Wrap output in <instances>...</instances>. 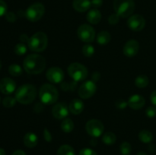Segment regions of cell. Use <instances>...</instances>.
<instances>
[{
  "label": "cell",
  "mask_w": 156,
  "mask_h": 155,
  "mask_svg": "<svg viewBox=\"0 0 156 155\" xmlns=\"http://www.w3.org/2000/svg\"><path fill=\"white\" fill-rule=\"evenodd\" d=\"M97 86L93 81H87L79 88V95L82 99H88L92 97L96 92Z\"/></svg>",
  "instance_id": "obj_10"
},
{
  "label": "cell",
  "mask_w": 156,
  "mask_h": 155,
  "mask_svg": "<svg viewBox=\"0 0 156 155\" xmlns=\"http://www.w3.org/2000/svg\"><path fill=\"white\" fill-rule=\"evenodd\" d=\"M57 155H76L73 147L68 144H63L58 149Z\"/></svg>",
  "instance_id": "obj_24"
},
{
  "label": "cell",
  "mask_w": 156,
  "mask_h": 155,
  "mask_svg": "<svg viewBox=\"0 0 156 155\" xmlns=\"http://www.w3.org/2000/svg\"><path fill=\"white\" fill-rule=\"evenodd\" d=\"M36 88L30 84H25L18 88L15 92V99L21 104H30L36 98Z\"/></svg>",
  "instance_id": "obj_2"
},
{
  "label": "cell",
  "mask_w": 156,
  "mask_h": 155,
  "mask_svg": "<svg viewBox=\"0 0 156 155\" xmlns=\"http://www.w3.org/2000/svg\"><path fill=\"white\" fill-rule=\"evenodd\" d=\"M139 139L143 143H150L153 139V135L148 130H142L139 133Z\"/></svg>",
  "instance_id": "obj_23"
},
{
  "label": "cell",
  "mask_w": 156,
  "mask_h": 155,
  "mask_svg": "<svg viewBox=\"0 0 156 155\" xmlns=\"http://www.w3.org/2000/svg\"><path fill=\"white\" fill-rule=\"evenodd\" d=\"M23 141L26 147H29V148H33V147H36L37 144L38 138L37 136L33 132H27L24 135Z\"/></svg>",
  "instance_id": "obj_19"
},
{
  "label": "cell",
  "mask_w": 156,
  "mask_h": 155,
  "mask_svg": "<svg viewBox=\"0 0 156 155\" xmlns=\"http://www.w3.org/2000/svg\"><path fill=\"white\" fill-rule=\"evenodd\" d=\"M68 74L76 81H82L88 77V71L85 65L74 62L69 65Z\"/></svg>",
  "instance_id": "obj_6"
},
{
  "label": "cell",
  "mask_w": 156,
  "mask_h": 155,
  "mask_svg": "<svg viewBox=\"0 0 156 155\" xmlns=\"http://www.w3.org/2000/svg\"><path fill=\"white\" fill-rule=\"evenodd\" d=\"M39 97L43 103L51 105L57 101L59 93L53 85L50 84H44L40 88Z\"/></svg>",
  "instance_id": "obj_3"
},
{
  "label": "cell",
  "mask_w": 156,
  "mask_h": 155,
  "mask_svg": "<svg viewBox=\"0 0 156 155\" xmlns=\"http://www.w3.org/2000/svg\"><path fill=\"white\" fill-rule=\"evenodd\" d=\"M146 114L149 118H153L156 115V108L154 106H149L146 109Z\"/></svg>",
  "instance_id": "obj_32"
},
{
  "label": "cell",
  "mask_w": 156,
  "mask_h": 155,
  "mask_svg": "<svg viewBox=\"0 0 156 155\" xmlns=\"http://www.w3.org/2000/svg\"><path fill=\"white\" fill-rule=\"evenodd\" d=\"M2 68V62H1V60H0V69H1Z\"/></svg>",
  "instance_id": "obj_44"
},
{
  "label": "cell",
  "mask_w": 156,
  "mask_h": 155,
  "mask_svg": "<svg viewBox=\"0 0 156 155\" xmlns=\"http://www.w3.org/2000/svg\"><path fill=\"white\" fill-rule=\"evenodd\" d=\"M6 18L10 22H14L15 21V14L12 13V12H9V13L6 14Z\"/></svg>",
  "instance_id": "obj_38"
},
{
  "label": "cell",
  "mask_w": 156,
  "mask_h": 155,
  "mask_svg": "<svg viewBox=\"0 0 156 155\" xmlns=\"http://www.w3.org/2000/svg\"><path fill=\"white\" fill-rule=\"evenodd\" d=\"M7 12V5L3 0H0V17L5 15Z\"/></svg>",
  "instance_id": "obj_35"
},
{
  "label": "cell",
  "mask_w": 156,
  "mask_h": 155,
  "mask_svg": "<svg viewBox=\"0 0 156 155\" xmlns=\"http://www.w3.org/2000/svg\"><path fill=\"white\" fill-rule=\"evenodd\" d=\"M114 9L119 16L127 18L134 12L135 3L133 0H114Z\"/></svg>",
  "instance_id": "obj_5"
},
{
  "label": "cell",
  "mask_w": 156,
  "mask_h": 155,
  "mask_svg": "<svg viewBox=\"0 0 156 155\" xmlns=\"http://www.w3.org/2000/svg\"><path fill=\"white\" fill-rule=\"evenodd\" d=\"M16 84L15 81L9 78H4L0 81V91L2 94L9 95L15 91Z\"/></svg>",
  "instance_id": "obj_13"
},
{
  "label": "cell",
  "mask_w": 156,
  "mask_h": 155,
  "mask_svg": "<svg viewBox=\"0 0 156 155\" xmlns=\"http://www.w3.org/2000/svg\"><path fill=\"white\" fill-rule=\"evenodd\" d=\"M116 140H117V138H116L115 134L111 132L105 133L102 137V141L107 145H112L116 142Z\"/></svg>",
  "instance_id": "obj_25"
},
{
  "label": "cell",
  "mask_w": 156,
  "mask_h": 155,
  "mask_svg": "<svg viewBox=\"0 0 156 155\" xmlns=\"http://www.w3.org/2000/svg\"><path fill=\"white\" fill-rule=\"evenodd\" d=\"M85 129L88 135L94 138H98L103 134L104 125L100 120L91 119L86 123Z\"/></svg>",
  "instance_id": "obj_9"
},
{
  "label": "cell",
  "mask_w": 156,
  "mask_h": 155,
  "mask_svg": "<svg viewBox=\"0 0 156 155\" xmlns=\"http://www.w3.org/2000/svg\"><path fill=\"white\" fill-rule=\"evenodd\" d=\"M140 50V44L136 40H129L123 46V53L128 57L135 56Z\"/></svg>",
  "instance_id": "obj_15"
},
{
  "label": "cell",
  "mask_w": 156,
  "mask_h": 155,
  "mask_svg": "<svg viewBox=\"0 0 156 155\" xmlns=\"http://www.w3.org/2000/svg\"><path fill=\"white\" fill-rule=\"evenodd\" d=\"M136 155H148V154H147V153H145V152L140 151V152H139V153H137Z\"/></svg>",
  "instance_id": "obj_43"
},
{
  "label": "cell",
  "mask_w": 156,
  "mask_h": 155,
  "mask_svg": "<svg viewBox=\"0 0 156 155\" xmlns=\"http://www.w3.org/2000/svg\"><path fill=\"white\" fill-rule=\"evenodd\" d=\"M27 45L31 51L42 52L48 45V37L44 32H37L29 38Z\"/></svg>",
  "instance_id": "obj_4"
},
{
  "label": "cell",
  "mask_w": 156,
  "mask_h": 155,
  "mask_svg": "<svg viewBox=\"0 0 156 155\" xmlns=\"http://www.w3.org/2000/svg\"><path fill=\"white\" fill-rule=\"evenodd\" d=\"M0 102H1V97H0Z\"/></svg>",
  "instance_id": "obj_45"
},
{
  "label": "cell",
  "mask_w": 156,
  "mask_h": 155,
  "mask_svg": "<svg viewBox=\"0 0 156 155\" xmlns=\"http://www.w3.org/2000/svg\"><path fill=\"white\" fill-rule=\"evenodd\" d=\"M24 68L28 74H37L46 68V59L39 54L28 55L23 62Z\"/></svg>",
  "instance_id": "obj_1"
},
{
  "label": "cell",
  "mask_w": 156,
  "mask_h": 155,
  "mask_svg": "<svg viewBox=\"0 0 156 155\" xmlns=\"http://www.w3.org/2000/svg\"><path fill=\"white\" fill-rule=\"evenodd\" d=\"M119 19H120V16L117 14H112L111 16L108 18V21L111 24H116L118 23Z\"/></svg>",
  "instance_id": "obj_34"
},
{
  "label": "cell",
  "mask_w": 156,
  "mask_h": 155,
  "mask_svg": "<svg viewBox=\"0 0 156 155\" xmlns=\"http://www.w3.org/2000/svg\"><path fill=\"white\" fill-rule=\"evenodd\" d=\"M97 41L101 45L108 44L111 41V34L108 31H101L97 35Z\"/></svg>",
  "instance_id": "obj_21"
},
{
  "label": "cell",
  "mask_w": 156,
  "mask_h": 155,
  "mask_svg": "<svg viewBox=\"0 0 156 155\" xmlns=\"http://www.w3.org/2000/svg\"><path fill=\"white\" fill-rule=\"evenodd\" d=\"M149 83V80L146 75H139L135 80L136 86L140 88H144L146 86H148Z\"/></svg>",
  "instance_id": "obj_26"
},
{
  "label": "cell",
  "mask_w": 156,
  "mask_h": 155,
  "mask_svg": "<svg viewBox=\"0 0 156 155\" xmlns=\"http://www.w3.org/2000/svg\"><path fill=\"white\" fill-rule=\"evenodd\" d=\"M145 99L143 96L139 94L133 95L127 101V104L131 109H140L143 108L145 105Z\"/></svg>",
  "instance_id": "obj_16"
},
{
  "label": "cell",
  "mask_w": 156,
  "mask_h": 155,
  "mask_svg": "<svg viewBox=\"0 0 156 155\" xmlns=\"http://www.w3.org/2000/svg\"><path fill=\"white\" fill-rule=\"evenodd\" d=\"M61 129L66 133H69L74 129V123L69 118H66L61 123Z\"/></svg>",
  "instance_id": "obj_22"
},
{
  "label": "cell",
  "mask_w": 156,
  "mask_h": 155,
  "mask_svg": "<svg viewBox=\"0 0 156 155\" xmlns=\"http://www.w3.org/2000/svg\"><path fill=\"white\" fill-rule=\"evenodd\" d=\"M12 155H26V153L25 152L23 151V150H15V151L12 153Z\"/></svg>",
  "instance_id": "obj_41"
},
{
  "label": "cell",
  "mask_w": 156,
  "mask_h": 155,
  "mask_svg": "<svg viewBox=\"0 0 156 155\" xmlns=\"http://www.w3.org/2000/svg\"><path fill=\"white\" fill-rule=\"evenodd\" d=\"M127 25L133 31H140L146 26V21L140 15H133L128 19Z\"/></svg>",
  "instance_id": "obj_12"
},
{
  "label": "cell",
  "mask_w": 156,
  "mask_h": 155,
  "mask_svg": "<svg viewBox=\"0 0 156 155\" xmlns=\"http://www.w3.org/2000/svg\"><path fill=\"white\" fill-rule=\"evenodd\" d=\"M73 6L76 11L79 12H85L88 11L91 6L90 0H74Z\"/></svg>",
  "instance_id": "obj_17"
},
{
  "label": "cell",
  "mask_w": 156,
  "mask_h": 155,
  "mask_svg": "<svg viewBox=\"0 0 156 155\" xmlns=\"http://www.w3.org/2000/svg\"><path fill=\"white\" fill-rule=\"evenodd\" d=\"M63 71L59 67H52L47 71L46 77L47 80L53 84H59L64 79Z\"/></svg>",
  "instance_id": "obj_11"
},
{
  "label": "cell",
  "mask_w": 156,
  "mask_h": 155,
  "mask_svg": "<svg viewBox=\"0 0 156 155\" xmlns=\"http://www.w3.org/2000/svg\"><path fill=\"white\" fill-rule=\"evenodd\" d=\"M127 102H126L123 100H118L115 103V106H117V108L120 109H123L126 108V106H127Z\"/></svg>",
  "instance_id": "obj_36"
},
{
  "label": "cell",
  "mask_w": 156,
  "mask_h": 155,
  "mask_svg": "<svg viewBox=\"0 0 156 155\" xmlns=\"http://www.w3.org/2000/svg\"><path fill=\"white\" fill-rule=\"evenodd\" d=\"M52 114L57 119L66 118L69 115V108L65 103H56L52 109Z\"/></svg>",
  "instance_id": "obj_14"
},
{
  "label": "cell",
  "mask_w": 156,
  "mask_h": 155,
  "mask_svg": "<svg viewBox=\"0 0 156 155\" xmlns=\"http://www.w3.org/2000/svg\"><path fill=\"white\" fill-rule=\"evenodd\" d=\"M79 155H98L94 150L91 148H83L80 150Z\"/></svg>",
  "instance_id": "obj_33"
},
{
  "label": "cell",
  "mask_w": 156,
  "mask_h": 155,
  "mask_svg": "<svg viewBox=\"0 0 156 155\" xmlns=\"http://www.w3.org/2000/svg\"><path fill=\"white\" fill-rule=\"evenodd\" d=\"M120 153L122 155H130L131 152H132V147L131 144L129 142L124 141L121 144L120 147Z\"/></svg>",
  "instance_id": "obj_28"
},
{
  "label": "cell",
  "mask_w": 156,
  "mask_h": 155,
  "mask_svg": "<svg viewBox=\"0 0 156 155\" xmlns=\"http://www.w3.org/2000/svg\"><path fill=\"white\" fill-rule=\"evenodd\" d=\"M77 35L78 37L83 42L91 43L95 38V30L89 24H84L78 28Z\"/></svg>",
  "instance_id": "obj_8"
},
{
  "label": "cell",
  "mask_w": 156,
  "mask_h": 155,
  "mask_svg": "<svg viewBox=\"0 0 156 155\" xmlns=\"http://www.w3.org/2000/svg\"><path fill=\"white\" fill-rule=\"evenodd\" d=\"M14 51H15V54L18 55V56H22V55L25 54L27 52V46L23 43H20L15 46Z\"/></svg>",
  "instance_id": "obj_29"
},
{
  "label": "cell",
  "mask_w": 156,
  "mask_h": 155,
  "mask_svg": "<svg viewBox=\"0 0 156 155\" xmlns=\"http://www.w3.org/2000/svg\"><path fill=\"white\" fill-rule=\"evenodd\" d=\"M9 72L11 75L14 76V77H18L22 74L23 71L21 67L18 64H12L9 66Z\"/></svg>",
  "instance_id": "obj_27"
},
{
  "label": "cell",
  "mask_w": 156,
  "mask_h": 155,
  "mask_svg": "<svg viewBox=\"0 0 156 155\" xmlns=\"http://www.w3.org/2000/svg\"><path fill=\"white\" fill-rule=\"evenodd\" d=\"M150 99H151V102L152 103V104H153L155 106H156V90L155 91H154L151 94Z\"/></svg>",
  "instance_id": "obj_40"
},
{
  "label": "cell",
  "mask_w": 156,
  "mask_h": 155,
  "mask_svg": "<svg viewBox=\"0 0 156 155\" xmlns=\"http://www.w3.org/2000/svg\"><path fill=\"white\" fill-rule=\"evenodd\" d=\"M44 138H45L46 141H48V142H50V141H51V140H52V136H51V135H50V132H49V131L47 130V129H46L45 130H44Z\"/></svg>",
  "instance_id": "obj_39"
},
{
  "label": "cell",
  "mask_w": 156,
  "mask_h": 155,
  "mask_svg": "<svg viewBox=\"0 0 156 155\" xmlns=\"http://www.w3.org/2000/svg\"><path fill=\"white\" fill-rule=\"evenodd\" d=\"M45 12V7L42 3H34L26 11V17L32 22L37 21L44 16Z\"/></svg>",
  "instance_id": "obj_7"
},
{
  "label": "cell",
  "mask_w": 156,
  "mask_h": 155,
  "mask_svg": "<svg viewBox=\"0 0 156 155\" xmlns=\"http://www.w3.org/2000/svg\"><path fill=\"white\" fill-rule=\"evenodd\" d=\"M82 53L86 57H91L94 55V49L93 46L90 45V44H87L85 45L82 48Z\"/></svg>",
  "instance_id": "obj_31"
},
{
  "label": "cell",
  "mask_w": 156,
  "mask_h": 155,
  "mask_svg": "<svg viewBox=\"0 0 156 155\" xmlns=\"http://www.w3.org/2000/svg\"><path fill=\"white\" fill-rule=\"evenodd\" d=\"M84 107H85L84 103L82 100H79V99H74L70 103L69 109L70 112L73 114L79 115V114H80L83 111Z\"/></svg>",
  "instance_id": "obj_18"
},
{
  "label": "cell",
  "mask_w": 156,
  "mask_h": 155,
  "mask_svg": "<svg viewBox=\"0 0 156 155\" xmlns=\"http://www.w3.org/2000/svg\"><path fill=\"white\" fill-rule=\"evenodd\" d=\"M87 20L88 22L92 24H98L101 20V14L100 11L98 10L97 9L90 10L87 15Z\"/></svg>",
  "instance_id": "obj_20"
},
{
  "label": "cell",
  "mask_w": 156,
  "mask_h": 155,
  "mask_svg": "<svg viewBox=\"0 0 156 155\" xmlns=\"http://www.w3.org/2000/svg\"><path fill=\"white\" fill-rule=\"evenodd\" d=\"M91 5L94 6V8L101 7L103 4V0H91Z\"/></svg>",
  "instance_id": "obj_37"
},
{
  "label": "cell",
  "mask_w": 156,
  "mask_h": 155,
  "mask_svg": "<svg viewBox=\"0 0 156 155\" xmlns=\"http://www.w3.org/2000/svg\"><path fill=\"white\" fill-rule=\"evenodd\" d=\"M0 155H5V151L4 149L0 148Z\"/></svg>",
  "instance_id": "obj_42"
},
{
  "label": "cell",
  "mask_w": 156,
  "mask_h": 155,
  "mask_svg": "<svg viewBox=\"0 0 156 155\" xmlns=\"http://www.w3.org/2000/svg\"><path fill=\"white\" fill-rule=\"evenodd\" d=\"M16 99L15 97H6L3 99L2 100V104L6 108H12L15 106V103H16Z\"/></svg>",
  "instance_id": "obj_30"
}]
</instances>
